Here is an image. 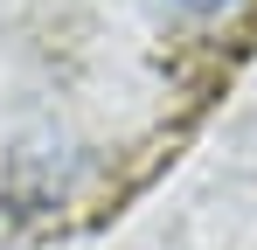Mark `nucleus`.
Returning a JSON list of instances; mask_svg holds the SVG:
<instances>
[{
  "instance_id": "f257e3e1",
  "label": "nucleus",
  "mask_w": 257,
  "mask_h": 250,
  "mask_svg": "<svg viewBox=\"0 0 257 250\" xmlns=\"http://www.w3.org/2000/svg\"><path fill=\"white\" fill-rule=\"evenodd\" d=\"M174 14H195V21H209V14H229L236 0H167Z\"/></svg>"
}]
</instances>
